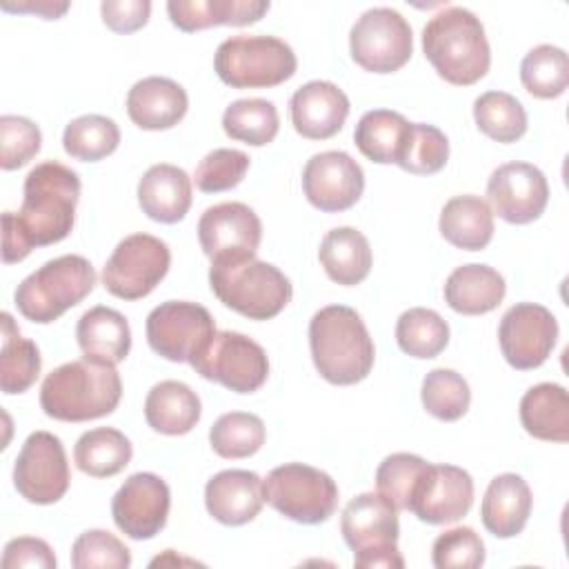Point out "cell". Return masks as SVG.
Listing matches in <instances>:
<instances>
[{
    "label": "cell",
    "instance_id": "25",
    "mask_svg": "<svg viewBox=\"0 0 569 569\" xmlns=\"http://www.w3.org/2000/svg\"><path fill=\"white\" fill-rule=\"evenodd\" d=\"M531 505L533 498L527 480L518 473H500L485 491L480 518L485 529L496 538H513L525 529Z\"/></svg>",
    "mask_w": 569,
    "mask_h": 569
},
{
    "label": "cell",
    "instance_id": "42",
    "mask_svg": "<svg viewBox=\"0 0 569 569\" xmlns=\"http://www.w3.org/2000/svg\"><path fill=\"white\" fill-rule=\"evenodd\" d=\"M422 405L427 413L438 420L453 422L460 420L471 402V391L467 380L453 369H433L422 380Z\"/></svg>",
    "mask_w": 569,
    "mask_h": 569
},
{
    "label": "cell",
    "instance_id": "16",
    "mask_svg": "<svg viewBox=\"0 0 569 569\" xmlns=\"http://www.w3.org/2000/svg\"><path fill=\"white\" fill-rule=\"evenodd\" d=\"M473 505V480L456 465H431L416 480L409 496V511L427 525L458 522Z\"/></svg>",
    "mask_w": 569,
    "mask_h": 569
},
{
    "label": "cell",
    "instance_id": "19",
    "mask_svg": "<svg viewBox=\"0 0 569 569\" xmlns=\"http://www.w3.org/2000/svg\"><path fill=\"white\" fill-rule=\"evenodd\" d=\"M302 191L325 213L347 211L365 191L362 167L345 151L316 153L305 164Z\"/></svg>",
    "mask_w": 569,
    "mask_h": 569
},
{
    "label": "cell",
    "instance_id": "32",
    "mask_svg": "<svg viewBox=\"0 0 569 569\" xmlns=\"http://www.w3.org/2000/svg\"><path fill=\"white\" fill-rule=\"evenodd\" d=\"M411 122L391 109L367 111L353 131V142L365 158L378 164H398L409 142Z\"/></svg>",
    "mask_w": 569,
    "mask_h": 569
},
{
    "label": "cell",
    "instance_id": "12",
    "mask_svg": "<svg viewBox=\"0 0 569 569\" xmlns=\"http://www.w3.org/2000/svg\"><path fill=\"white\" fill-rule=\"evenodd\" d=\"M349 49L353 62L365 71L393 73L413 53L411 27L396 9H367L351 27Z\"/></svg>",
    "mask_w": 569,
    "mask_h": 569
},
{
    "label": "cell",
    "instance_id": "22",
    "mask_svg": "<svg viewBox=\"0 0 569 569\" xmlns=\"http://www.w3.org/2000/svg\"><path fill=\"white\" fill-rule=\"evenodd\" d=\"M262 502V478L247 469L220 471L204 487L209 516L229 527L251 522L260 513Z\"/></svg>",
    "mask_w": 569,
    "mask_h": 569
},
{
    "label": "cell",
    "instance_id": "37",
    "mask_svg": "<svg viewBox=\"0 0 569 569\" xmlns=\"http://www.w3.org/2000/svg\"><path fill=\"white\" fill-rule=\"evenodd\" d=\"M396 342L411 358H436L449 345V325L433 309L413 307L400 313Z\"/></svg>",
    "mask_w": 569,
    "mask_h": 569
},
{
    "label": "cell",
    "instance_id": "9",
    "mask_svg": "<svg viewBox=\"0 0 569 569\" xmlns=\"http://www.w3.org/2000/svg\"><path fill=\"white\" fill-rule=\"evenodd\" d=\"M262 498L284 518L300 525H318L338 507V485L316 467L287 462L262 480Z\"/></svg>",
    "mask_w": 569,
    "mask_h": 569
},
{
    "label": "cell",
    "instance_id": "10",
    "mask_svg": "<svg viewBox=\"0 0 569 569\" xmlns=\"http://www.w3.org/2000/svg\"><path fill=\"white\" fill-rule=\"evenodd\" d=\"M204 380L218 382L236 393L258 391L269 376L264 349L236 331H216L189 362Z\"/></svg>",
    "mask_w": 569,
    "mask_h": 569
},
{
    "label": "cell",
    "instance_id": "50",
    "mask_svg": "<svg viewBox=\"0 0 569 569\" xmlns=\"http://www.w3.org/2000/svg\"><path fill=\"white\" fill-rule=\"evenodd\" d=\"M102 22L116 33H133L142 29L151 13L149 0H104L100 4Z\"/></svg>",
    "mask_w": 569,
    "mask_h": 569
},
{
    "label": "cell",
    "instance_id": "18",
    "mask_svg": "<svg viewBox=\"0 0 569 569\" xmlns=\"http://www.w3.org/2000/svg\"><path fill=\"white\" fill-rule=\"evenodd\" d=\"M487 198L493 213L505 222L529 224L545 213L549 184L538 167L529 162H507L489 176Z\"/></svg>",
    "mask_w": 569,
    "mask_h": 569
},
{
    "label": "cell",
    "instance_id": "47",
    "mask_svg": "<svg viewBox=\"0 0 569 569\" xmlns=\"http://www.w3.org/2000/svg\"><path fill=\"white\" fill-rule=\"evenodd\" d=\"M42 147V133L36 122L22 116L0 118V167L13 171L24 167L38 156Z\"/></svg>",
    "mask_w": 569,
    "mask_h": 569
},
{
    "label": "cell",
    "instance_id": "38",
    "mask_svg": "<svg viewBox=\"0 0 569 569\" xmlns=\"http://www.w3.org/2000/svg\"><path fill=\"white\" fill-rule=\"evenodd\" d=\"M478 129L502 144L516 142L527 133V111L518 98L505 91H487L473 102Z\"/></svg>",
    "mask_w": 569,
    "mask_h": 569
},
{
    "label": "cell",
    "instance_id": "40",
    "mask_svg": "<svg viewBox=\"0 0 569 569\" xmlns=\"http://www.w3.org/2000/svg\"><path fill=\"white\" fill-rule=\"evenodd\" d=\"M522 87L542 100L565 93L569 84V58L560 47L538 44L520 62Z\"/></svg>",
    "mask_w": 569,
    "mask_h": 569
},
{
    "label": "cell",
    "instance_id": "8",
    "mask_svg": "<svg viewBox=\"0 0 569 569\" xmlns=\"http://www.w3.org/2000/svg\"><path fill=\"white\" fill-rule=\"evenodd\" d=\"M218 78L233 89L278 87L296 73L293 49L276 36H233L213 56Z\"/></svg>",
    "mask_w": 569,
    "mask_h": 569
},
{
    "label": "cell",
    "instance_id": "6",
    "mask_svg": "<svg viewBox=\"0 0 569 569\" xmlns=\"http://www.w3.org/2000/svg\"><path fill=\"white\" fill-rule=\"evenodd\" d=\"M96 280V269L87 258L67 253L44 262L18 284L16 307L27 320L49 325L82 302Z\"/></svg>",
    "mask_w": 569,
    "mask_h": 569
},
{
    "label": "cell",
    "instance_id": "33",
    "mask_svg": "<svg viewBox=\"0 0 569 569\" xmlns=\"http://www.w3.org/2000/svg\"><path fill=\"white\" fill-rule=\"evenodd\" d=\"M318 258L327 276L342 287L362 282L373 262L369 240L353 227H336L327 231L320 242Z\"/></svg>",
    "mask_w": 569,
    "mask_h": 569
},
{
    "label": "cell",
    "instance_id": "34",
    "mask_svg": "<svg viewBox=\"0 0 569 569\" xmlns=\"http://www.w3.org/2000/svg\"><path fill=\"white\" fill-rule=\"evenodd\" d=\"M133 449L129 438L113 427L84 431L76 447L73 460L78 469L91 478H111L131 462Z\"/></svg>",
    "mask_w": 569,
    "mask_h": 569
},
{
    "label": "cell",
    "instance_id": "31",
    "mask_svg": "<svg viewBox=\"0 0 569 569\" xmlns=\"http://www.w3.org/2000/svg\"><path fill=\"white\" fill-rule=\"evenodd\" d=\"M520 422L538 440H569V393L562 385L540 382L520 400Z\"/></svg>",
    "mask_w": 569,
    "mask_h": 569
},
{
    "label": "cell",
    "instance_id": "36",
    "mask_svg": "<svg viewBox=\"0 0 569 569\" xmlns=\"http://www.w3.org/2000/svg\"><path fill=\"white\" fill-rule=\"evenodd\" d=\"M280 118L271 100L242 98L231 102L222 113V129L231 140L264 147L278 136Z\"/></svg>",
    "mask_w": 569,
    "mask_h": 569
},
{
    "label": "cell",
    "instance_id": "4",
    "mask_svg": "<svg viewBox=\"0 0 569 569\" xmlns=\"http://www.w3.org/2000/svg\"><path fill=\"white\" fill-rule=\"evenodd\" d=\"M422 51L438 76L458 87L485 78L491 64L485 27L465 7H445L431 16L422 29Z\"/></svg>",
    "mask_w": 569,
    "mask_h": 569
},
{
    "label": "cell",
    "instance_id": "39",
    "mask_svg": "<svg viewBox=\"0 0 569 569\" xmlns=\"http://www.w3.org/2000/svg\"><path fill=\"white\" fill-rule=\"evenodd\" d=\"M120 144L118 124L100 113H87L71 120L62 133L64 151L80 162H98L111 156Z\"/></svg>",
    "mask_w": 569,
    "mask_h": 569
},
{
    "label": "cell",
    "instance_id": "43",
    "mask_svg": "<svg viewBox=\"0 0 569 569\" xmlns=\"http://www.w3.org/2000/svg\"><path fill=\"white\" fill-rule=\"evenodd\" d=\"M447 160H449L447 136L433 124L411 122L409 142L405 147V153L398 167L416 176H431V173H438L447 164Z\"/></svg>",
    "mask_w": 569,
    "mask_h": 569
},
{
    "label": "cell",
    "instance_id": "17",
    "mask_svg": "<svg viewBox=\"0 0 569 569\" xmlns=\"http://www.w3.org/2000/svg\"><path fill=\"white\" fill-rule=\"evenodd\" d=\"M171 493L167 482L149 471L129 476L111 500V516L116 527L133 538L149 540L167 525Z\"/></svg>",
    "mask_w": 569,
    "mask_h": 569
},
{
    "label": "cell",
    "instance_id": "35",
    "mask_svg": "<svg viewBox=\"0 0 569 569\" xmlns=\"http://www.w3.org/2000/svg\"><path fill=\"white\" fill-rule=\"evenodd\" d=\"M2 351H0V389L7 396L24 393L40 376V351L36 342L20 336L11 313H2Z\"/></svg>",
    "mask_w": 569,
    "mask_h": 569
},
{
    "label": "cell",
    "instance_id": "2",
    "mask_svg": "<svg viewBox=\"0 0 569 569\" xmlns=\"http://www.w3.org/2000/svg\"><path fill=\"white\" fill-rule=\"evenodd\" d=\"M122 396L116 365L80 358L53 369L40 387L42 411L62 422H84L109 416Z\"/></svg>",
    "mask_w": 569,
    "mask_h": 569
},
{
    "label": "cell",
    "instance_id": "1",
    "mask_svg": "<svg viewBox=\"0 0 569 569\" xmlns=\"http://www.w3.org/2000/svg\"><path fill=\"white\" fill-rule=\"evenodd\" d=\"M18 213H2V262L24 260L33 247H47L64 240L76 220L80 198V178L58 160L36 164L22 189Z\"/></svg>",
    "mask_w": 569,
    "mask_h": 569
},
{
    "label": "cell",
    "instance_id": "27",
    "mask_svg": "<svg viewBox=\"0 0 569 569\" xmlns=\"http://www.w3.org/2000/svg\"><path fill=\"white\" fill-rule=\"evenodd\" d=\"M505 278L489 264H462L445 282V302L462 316H482L493 311L505 298Z\"/></svg>",
    "mask_w": 569,
    "mask_h": 569
},
{
    "label": "cell",
    "instance_id": "7",
    "mask_svg": "<svg viewBox=\"0 0 569 569\" xmlns=\"http://www.w3.org/2000/svg\"><path fill=\"white\" fill-rule=\"evenodd\" d=\"M340 531L353 551L358 569H402L405 560L398 551V509L378 491L360 493L342 511Z\"/></svg>",
    "mask_w": 569,
    "mask_h": 569
},
{
    "label": "cell",
    "instance_id": "41",
    "mask_svg": "<svg viewBox=\"0 0 569 569\" xmlns=\"http://www.w3.org/2000/svg\"><path fill=\"white\" fill-rule=\"evenodd\" d=\"M264 422L256 413L247 411H229L209 429L211 449L220 458L229 460L253 456L264 445Z\"/></svg>",
    "mask_w": 569,
    "mask_h": 569
},
{
    "label": "cell",
    "instance_id": "23",
    "mask_svg": "<svg viewBox=\"0 0 569 569\" xmlns=\"http://www.w3.org/2000/svg\"><path fill=\"white\" fill-rule=\"evenodd\" d=\"M187 109V91L171 78H142L127 93V113L131 122L147 131L176 127L184 118Z\"/></svg>",
    "mask_w": 569,
    "mask_h": 569
},
{
    "label": "cell",
    "instance_id": "21",
    "mask_svg": "<svg viewBox=\"0 0 569 569\" xmlns=\"http://www.w3.org/2000/svg\"><path fill=\"white\" fill-rule=\"evenodd\" d=\"M289 111L291 124L302 138L327 140L342 129L349 116V98L333 82L311 80L296 89Z\"/></svg>",
    "mask_w": 569,
    "mask_h": 569
},
{
    "label": "cell",
    "instance_id": "14",
    "mask_svg": "<svg viewBox=\"0 0 569 569\" xmlns=\"http://www.w3.org/2000/svg\"><path fill=\"white\" fill-rule=\"evenodd\" d=\"M69 482L71 473L60 438L49 431L29 433L13 465L18 493L33 505H53L67 493Z\"/></svg>",
    "mask_w": 569,
    "mask_h": 569
},
{
    "label": "cell",
    "instance_id": "15",
    "mask_svg": "<svg viewBox=\"0 0 569 569\" xmlns=\"http://www.w3.org/2000/svg\"><path fill=\"white\" fill-rule=\"evenodd\" d=\"M558 340L556 316L536 302H518L500 320L498 342L505 360L518 369L529 371L540 367L553 351Z\"/></svg>",
    "mask_w": 569,
    "mask_h": 569
},
{
    "label": "cell",
    "instance_id": "13",
    "mask_svg": "<svg viewBox=\"0 0 569 569\" xmlns=\"http://www.w3.org/2000/svg\"><path fill=\"white\" fill-rule=\"evenodd\" d=\"M213 333L216 322L198 302L169 300L147 316L149 347L171 362H191Z\"/></svg>",
    "mask_w": 569,
    "mask_h": 569
},
{
    "label": "cell",
    "instance_id": "20",
    "mask_svg": "<svg viewBox=\"0 0 569 569\" xmlns=\"http://www.w3.org/2000/svg\"><path fill=\"white\" fill-rule=\"evenodd\" d=\"M262 240V222L244 202H220L198 220V242L209 258L227 253H256Z\"/></svg>",
    "mask_w": 569,
    "mask_h": 569
},
{
    "label": "cell",
    "instance_id": "45",
    "mask_svg": "<svg viewBox=\"0 0 569 569\" xmlns=\"http://www.w3.org/2000/svg\"><path fill=\"white\" fill-rule=\"evenodd\" d=\"M71 565L76 569H127L131 565V551L113 533L87 529L71 547Z\"/></svg>",
    "mask_w": 569,
    "mask_h": 569
},
{
    "label": "cell",
    "instance_id": "5",
    "mask_svg": "<svg viewBox=\"0 0 569 569\" xmlns=\"http://www.w3.org/2000/svg\"><path fill=\"white\" fill-rule=\"evenodd\" d=\"M209 284L224 307L249 320L276 318L293 296L289 278L256 253L211 258Z\"/></svg>",
    "mask_w": 569,
    "mask_h": 569
},
{
    "label": "cell",
    "instance_id": "26",
    "mask_svg": "<svg viewBox=\"0 0 569 569\" xmlns=\"http://www.w3.org/2000/svg\"><path fill=\"white\" fill-rule=\"evenodd\" d=\"M269 11L267 0H169V20L180 31H200L218 24H253Z\"/></svg>",
    "mask_w": 569,
    "mask_h": 569
},
{
    "label": "cell",
    "instance_id": "3",
    "mask_svg": "<svg viewBox=\"0 0 569 569\" xmlns=\"http://www.w3.org/2000/svg\"><path fill=\"white\" fill-rule=\"evenodd\" d=\"M309 347L318 373L331 385H356L373 367V340L356 309L329 305L309 322Z\"/></svg>",
    "mask_w": 569,
    "mask_h": 569
},
{
    "label": "cell",
    "instance_id": "24",
    "mask_svg": "<svg viewBox=\"0 0 569 569\" xmlns=\"http://www.w3.org/2000/svg\"><path fill=\"white\" fill-rule=\"evenodd\" d=\"M138 202L156 222H180L191 207V178L176 164H153L138 182Z\"/></svg>",
    "mask_w": 569,
    "mask_h": 569
},
{
    "label": "cell",
    "instance_id": "46",
    "mask_svg": "<svg viewBox=\"0 0 569 569\" xmlns=\"http://www.w3.org/2000/svg\"><path fill=\"white\" fill-rule=\"evenodd\" d=\"M249 169V156L240 149H213L196 167V187L204 193H220L238 187Z\"/></svg>",
    "mask_w": 569,
    "mask_h": 569
},
{
    "label": "cell",
    "instance_id": "29",
    "mask_svg": "<svg viewBox=\"0 0 569 569\" xmlns=\"http://www.w3.org/2000/svg\"><path fill=\"white\" fill-rule=\"evenodd\" d=\"M76 338L87 358L111 365L122 362L131 349V329L127 318L104 305L91 307L80 316Z\"/></svg>",
    "mask_w": 569,
    "mask_h": 569
},
{
    "label": "cell",
    "instance_id": "30",
    "mask_svg": "<svg viewBox=\"0 0 569 569\" xmlns=\"http://www.w3.org/2000/svg\"><path fill=\"white\" fill-rule=\"evenodd\" d=\"M442 238L465 251H480L493 238V211L480 196H453L440 211Z\"/></svg>",
    "mask_w": 569,
    "mask_h": 569
},
{
    "label": "cell",
    "instance_id": "51",
    "mask_svg": "<svg viewBox=\"0 0 569 569\" xmlns=\"http://www.w3.org/2000/svg\"><path fill=\"white\" fill-rule=\"evenodd\" d=\"M2 9L4 11H20V13H36V16H42L44 20H56L69 9V2H51V0L31 2V0H24V2H18V4L2 2Z\"/></svg>",
    "mask_w": 569,
    "mask_h": 569
},
{
    "label": "cell",
    "instance_id": "48",
    "mask_svg": "<svg viewBox=\"0 0 569 569\" xmlns=\"http://www.w3.org/2000/svg\"><path fill=\"white\" fill-rule=\"evenodd\" d=\"M431 560L436 569H476L485 562V542L471 527H456L433 540Z\"/></svg>",
    "mask_w": 569,
    "mask_h": 569
},
{
    "label": "cell",
    "instance_id": "49",
    "mask_svg": "<svg viewBox=\"0 0 569 569\" xmlns=\"http://www.w3.org/2000/svg\"><path fill=\"white\" fill-rule=\"evenodd\" d=\"M2 567L4 569H20V567L53 569L56 556L44 540L33 538V536H20L4 545Z\"/></svg>",
    "mask_w": 569,
    "mask_h": 569
},
{
    "label": "cell",
    "instance_id": "11",
    "mask_svg": "<svg viewBox=\"0 0 569 569\" xmlns=\"http://www.w3.org/2000/svg\"><path fill=\"white\" fill-rule=\"evenodd\" d=\"M169 264L171 251L164 240L149 233H131L109 256L102 269V284L120 300H140L160 284Z\"/></svg>",
    "mask_w": 569,
    "mask_h": 569
},
{
    "label": "cell",
    "instance_id": "28",
    "mask_svg": "<svg viewBox=\"0 0 569 569\" xmlns=\"http://www.w3.org/2000/svg\"><path fill=\"white\" fill-rule=\"evenodd\" d=\"M198 393L180 380H162L151 387L144 400L147 425L164 436H184L200 420Z\"/></svg>",
    "mask_w": 569,
    "mask_h": 569
},
{
    "label": "cell",
    "instance_id": "44",
    "mask_svg": "<svg viewBox=\"0 0 569 569\" xmlns=\"http://www.w3.org/2000/svg\"><path fill=\"white\" fill-rule=\"evenodd\" d=\"M427 460L416 453H391L376 469V491L398 511L409 507V496Z\"/></svg>",
    "mask_w": 569,
    "mask_h": 569
}]
</instances>
